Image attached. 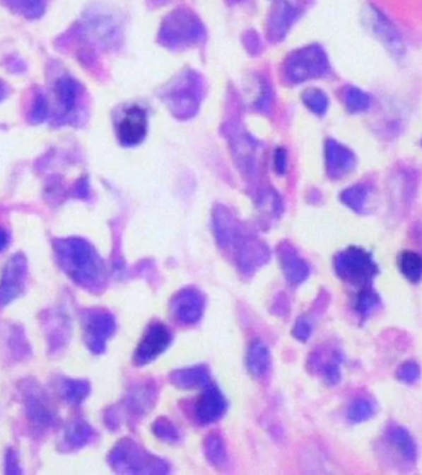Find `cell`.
I'll return each instance as SVG.
<instances>
[{"label": "cell", "instance_id": "cell-1", "mask_svg": "<svg viewBox=\"0 0 422 475\" xmlns=\"http://www.w3.org/2000/svg\"><path fill=\"white\" fill-rule=\"evenodd\" d=\"M61 259L66 269L86 286H95L102 277V265L97 253L84 240L71 239L59 245Z\"/></svg>", "mask_w": 422, "mask_h": 475}, {"label": "cell", "instance_id": "cell-2", "mask_svg": "<svg viewBox=\"0 0 422 475\" xmlns=\"http://www.w3.org/2000/svg\"><path fill=\"white\" fill-rule=\"evenodd\" d=\"M110 462L117 471L129 474H163L168 471V467L165 462L146 453L135 442L130 440H124L114 448L110 454Z\"/></svg>", "mask_w": 422, "mask_h": 475}, {"label": "cell", "instance_id": "cell-3", "mask_svg": "<svg viewBox=\"0 0 422 475\" xmlns=\"http://www.w3.org/2000/svg\"><path fill=\"white\" fill-rule=\"evenodd\" d=\"M335 269L341 279L362 287L370 286L378 274V265L373 256L357 246H351L336 256Z\"/></svg>", "mask_w": 422, "mask_h": 475}, {"label": "cell", "instance_id": "cell-4", "mask_svg": "<svg viewBox=\"0 0 422 475\" xmlns=\"http://www.w3.org/2000/svg\"><path fill=\"white\" fill-rule=\"evenodd\" d=\"M330 69L324 50L311 46L291 55L286 64V79L291 82H304L325 76Z\"/></svg>", "mask_w": 422, "mask_h": 475}, {"label": "cell", "instance_id": "cell-5", "mask_svg": "<svg viewBox=\"0 0 422 475\" xmlns=\"http://www.w3.org/2000/svg\"><path fill=\"white\" fill-rule=\"evenodd\" d=\"M365 23L394 56H402L405 52L403 38L399 34L397 28L390 23V20L377 8L369 6L365 10Z\"/></svg>", "mask_w": 422, "mask_h": 475}, {"label": "cell", "instance_id": "cell-6", "mask_svg": "<svg viewBox=\"0 0 422 475\" xmlns=\"http://www.w3.org/2000/svg\"><path fill=\"white\" fill-rule=\"evenodd\" d=\"M172 342V333L165 324H153L147 329L140 345L135 353V362L139 365H145L155 360L168 348Z\"/></svg>", "mask_w": 422, "mask_h": 475}, {"label": "cell", "instance_id": "cell-7", "mask_svg": "<svg viewBox=\"0 0 422 475\" xmlns=\"http://www.w3.org/2000/svg\"><path fill=\"white\" fill-rule=\"evenodd\" d=\"M115 319L105 311H92L86 317V336L89 348L94 353H102L107 345V339L115 331Z\"/></svg>", "mask_w": 422, "mask_h": 475}, {"label": "cell", "instance_id": "cell-8", "mask_svg": "<svg viewBox=\"0 0 422 475\" xmlns=\"http://www.w3.org/2000/svg\"><path fill=\"white\" fill-rule=\"evenodd\" d=\"M204 297L198 290L184 289L172 299V314L180 324H195L204 312Z\"/></svg>", "mask_w": 422, "mask_h": 475}, {"label": "cell", "instance_id": "cell-9", "mask_svg": "<svg viewBox=\"0 0 422 475\" xmlns=\"http://www.w3.org/2000/svg\"><path fill=\"white\" fill-rule=\"evenodd\" d=\"M147 130V115L140 107H130L117 124V135L124 145L131 147L143 140Z\"/></svg>", "mask_w": 422, "mask_h": 475}, {"label": "cell", "instance_id": "cell-10", "mask_svg": "<svg viewBox=\"0 0 422 475\" xmlns=\"http://www.w3.org/2000/svg\"><path fill=\"white\" fill-rule=\"evenodd\" d=\"M228 402L216 387H209L200 396L197 404L195 415L201 425H210L218 421L225 415Z\"/></svg>", "mask_w": 422, "mask_h": 475}, {"label": "cell", "instance_id": "cell-11", "mask_svg": "<svg viewBox=\"0 0 422 475\" xmlns=\"http://www.w3.org/2000/svg\"><path fill=\"white\" fill-rule=\"evenodd\" d=\"M327 171L332 178H341L350 173L356 166V156L350 149L330 140L326 147Z\"/></svg>", "mask_w": 422, "mask_h": 475}, {"label": "cell", "instance_id": "cell-12", "mask_svg": "<svg viewBox=\"0 0 422 475\" xmlns=\"http://www.w3.org/2000/svg\"><path fill=\"white\" fill-rule=\"evenodd\" d=\"M25 273L26 266L23 258L16 256L10 261L0 285V304H6L10 299H14L16 294H19L24 285Z\"/></svg>", "mask_w": 422, "mask_h": 475}, {"label": "cell", "instance_id": "cell-13", "mask_svg": "<svg viewBox=\"0 0 422 475\" xmlns=\"http://www.w3.org/2000/svg\"><path fill=\"white\" fill-rule=\"evenodd\" d=\"M342 360V354L336 349L319 350L311 357V367L320 372L326 382L335 385L340 382Z\"/></svg>", "mask_w": 422, "mask_h": 475}, {"label": "cell", "instance_id": "cell-14", "mask_svg": "<svg viewBox=\"0 0 422 475\" xmlns=\"http://www.w3.org/2000/svg\"><path fill=\"white\" fill-rule=\"evenodd\" d=\"M279 256L284 275L291 284L299 285L307 279L310 274V268L296 254L295 250L291 246H283L279 251Z\"/></svg>", "mask_w": 422, "mask_h": 475}, {"label": "cell", "instance_id": "cell-15", "mask_svg": "<svg viewBox=\"0 0 422 475\" xmlns=\"http://www.w3.org/2000/svg\"><path fill=\"white\" fill-rule=\"evenodd\" d=\"M385 438L390 443V446H393L405 461L410 463L416 461L418 457L416 443L406 428L398 425L389 426L385 431Z\"/></svg>", "mask_w": 422, "mask_h": 475}, {"label": "cell", "instance_id": "cell-16", "mask_svg": "<svg viewBox=\"0 0 422 475\" xmlns=\"http://www.w3.org/2000/svg\"><path fill=\"white\" fill-rule=\"evenodd\" d=\"M170 382L180 389L205 387L209 385V370L205 367H188L177 370L170 375Z\"/></svg>", "mask_w": 422, "mask_h": 475}, {"label": "cell", "instance_id": "cell-17", "mask_svg": "<svg viewBox=\"0 0 422 475\" xmlns=\"http://www.w3.org/2000/svg\"><path fill=\"white\" fill-rule=\"evenodd\" d=\"M247 367L248 370L254 377H264L269 370L271 354L267 347L261 340L253 342L248 349Z\"/></svg>", "mask_w": 422, "mask_h": 475}, {"label": "cell", "instance_id": "cell-18", "mask_svg": "<svg viewBox=\"0 0 422 475\" xmlns=\"http://www.w3.org/2000/svg\"><path fill=\"white\" fill-rule=\"evenodd\" d=\"M399 269L402 274L414 284L422 279V258L414 251H404L398 260Z\"/></svg>", "mask_w": 422, "mask_h": 475}, {"label": "cell", "instance_id": "cell-19", "mask_svg": "<svg viewBox=\"0 0 422 475\" xmlns=\"http://www.w3.org/2000/svg\"><path fill=\"white\" fill-rule=\"evenodd\" d=\"M375 410H377V406L373 400H370L368 397H359L351 404L347 416L352 423H361V422L372 418L375 413Z\"/></svg>", "mask_w": 422, "mask_h": 475}, {"label": "cell", "instance_id": "cell-20", "mask_svg": "<svg viewBox=\"0 0 422 475\" xmlns=\"http://www.w3.org/2000/svg\"><path fill=\"white\" fill-rule=\"evenodd\" d=\"M204 447L205 454L213 466L221 467L226 463L228 453H226L223 438H220L218 435H209V437L205 440Z\"/></svg>", "mask_w": 422, "mask_h": 475}, {"label": "cell", "instance_id": "cell-21", "mask_svg": "<svg viewBox=\"0 0 422 475\" xmlns=\"http://www.w3.org/2000/svg\"><path fill=\"white\" fill-rule=\"evenodd\" d=\"M379 304H380V297L370 286H367V287H363L357 296L356 309L361 317L367 319L373 314L374 309H377Z\"/></svg>", "mask_w": 422, "mask_h": 475}, {"label": "cell", "instance_id": "cell-22", "mask_svg": "<svg viewBox=\"0 0 422 475\" xmlns=\"http://www.w3.org/2000/svg\"><path fill=\"white\" fill-rule=\"evenodd\" d=\"M369 188L363 185L351 187L342 193V201L345 202L351 210L363 213L367 200H368Z\"/></svg>", "mask_w": 422, "mask_h": 475}, {"label": "cell", "instance_id": "cell-23", "mask_svg": "<svg viewBox=\"0 0 422 475\" xmlns=\"http://www.w3.org/2000/svg\"><path fill=\"white\" fill-rule=\"evenodd\" d=\"M345 102L347 108L352 113L364 112L370 107V97L356 87H348L346 89Z\"/></svg>", "mask_w": 422, "mask_h": 475}, {"label": "cell", "instance_id": "cell-24", "mask_svg": "<svg viewBox=\"0 0 422 475\" xmlns=\"http://www.w3.org/2000/svg\"><path fill=\"white\" fill-rule=\"evenodd\" d=\"M306 105L316 114H324L329 107V99L319 89H310L303 96Z\"/></svg>", "mask_w": 422, "mask_h": 475}, {"label": "cell", "instance_id": "cell-25", "mask_svg": "<svg viewBox=\"0 0 422 475\" xmlns=\"http://www.w3.org/2000/svg\"><path fill=\"white\" fill-rule=\"evenodd\" d=\"M153 432L156 436L160 437V440L167 442H177L180 440V432L175 428L172 422L167 418H160L153 425Z\"/></svg>", "mask_w": 422, "mask_h": 475}, {"label": "cell", "instance_id": "cell-26", "mask_svg": "<svg viewBox=\"0 0 422 475\" xmlns=\"http://www.w3.org/2000/svg\"><path fill=\"white\" fill-rule=\"evenodd\" d=\"M421 377V369L418 367V364L415 362H404L402 367H399L398 372H397V377L402 382H405V384H415L418 382V379Z\"/></svg>", "mask_w": 422, "mask_h": 475}, {"label": "cell", "instance_id": "cell-27", "mask_svg": "<svg viewBox=\"0 0 422 475\" xmlns=\"http://www.w3.org/2000/svg\"><path fill=\"white\" fill-rule=\"evenodd\" d=\"M92 436V430L87 425L78 423L77 426L73 427L72 431L69 433V442L74 446H83L89 442Z\"/></svg>", "mask_w": 422, "mask_h": 475}, {"label": "cell", "instance_id": "cell-28", "mask_svg": "<svg viewBox=\"0 0 422 475\" xmlns=\"http://www.w3.org/2000/svg\"><path fill=\"white\" fill-rule=\"evenodd\" d=\"M89 387L83 382H71L67 387V397L69 401L81 402L87 396Z\"/></svg>", "mask_w": 422, "mask_h": 475}, {"label": "cell", "instance_id": "cell-29", "mask_svg": "<svg viewBox=\"0 0 422 475\" xmlns=\"http://www.w3.org/2000/svg\"><path fill=\"white\" fill-rule=\"evenodd\" d=\"M294 334L296 338L306 340L311 336V324L306 319H299L294 329Z\"/></svg>", "mask_w": 422, "mask_h": 475}, {"label": "cell", "instance_id": "cell-30", "mask_svg": "<svg viewBox=\"0 0 422 475\" xmlns=\"http://www.w3.org/2000/svg\"><path fill=\"white\" fill-rule=\"evenodd\" d=\"M286 155L284 150H278L277 154H276V168L279 173H283L286 171Z\"/></svg>", "mask_w": 422, "mask_h": 475}, {"label": "cell", "instance_id": "cell-31", "mask_svg": "<svg viewBox=\"0 0 422 475\" xmlns=\"http://www.w3.org/2000/svg\"><path fill=\"white\" fill-rule=\"evenodd\" d=\"M6 243H8V236L4 231H0V250L4 249Z\"/></svg>", "mask_w": 422, "mask_h": 475}, {"label": "cell", "instance_id": "cell-32", "mask_svg": "<svg viewBox=\"0 0 422 475\" xmlns=\"http://www.w3.org/2000/svg\"><path fill=\"white\" fill-rule=\"evenodd\" d=\"M230 1H240V0H230Z\"/></svg>", "mask_w": 422, "mask_h": 475}]
</instances>
